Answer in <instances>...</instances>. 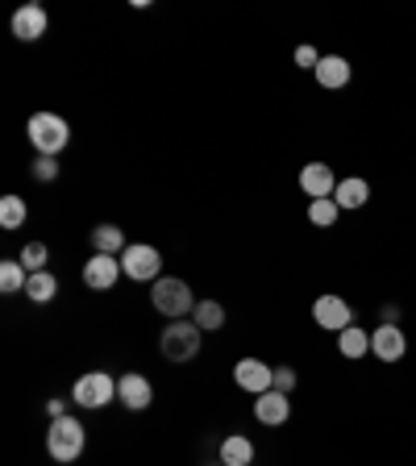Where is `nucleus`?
<instances>
[{"label": "nucleus", "instance_id": "1", "mask_svg": "<svg viewBox=\"0 0 416 466\" xmlns=\"http://www.w3.org/2000/svg\"><path fill=\"white\" fill-rule=\"evenodd\" d=\"M150 304H154V313L171 316V321H192L200 300L192 296V288H187L184 279L163 275V279H154V288H150Z\"/></svg>", "mask_w": 416, "mask_h": 466}, {"label": "nucleus", "instance_id": "2", "mask_svg": "<svg viewBox=\"0 0 416 466\" xmlns=\"http://www.w3.org/2000/svg\"><path fill=\"white\" fill-rule=\"evenodd\" d=\"M84 445H88L84 421H76V416L50 421V429H46V454L55 458V462H76V458L84 454Z\"/></svg>", "mask_w": 416, "mask_h": 466}, {"label": "nucleus", "instance_id": "3", "mask_svg": "<svg viewBox=\"0 0 416 466\" xmlns=\"http://www.w3.org/2000/svg\"><path fill=\"white\" fill-rule=\"evenodd\" d=\"M200 342H204V329H200L196 321H171V325L158 334V354L179 367V362H192V358L200 354Z\"/></svg>", "mask_w": 416, "mask_h": 466}, {"label": "nucleus", "instance_id": "4", "mask_svg": "<svg viewBox=\"0 0 416 466\" xmlns=\"http://www.w3.org/2000/svg\"><path fill=\"white\" fill-rule=\"evenodd\" d=\"M25 133H30L33 151L50 154V159H59V154L67 151V142H71V125H67L59 113H33L30 125H25Z\"/></svg>", "mask_w": 416, "mask_h": 466}, {"label": "nucleus", "instance_id": "5", "mask_svg": "<svg viewBox=\"0 0 416 466\" xmlns=\"http://www.w3.org/2000/svg\"><path fill=\"white\" fill-rule=\"evenodd\" d=\"M117 400V379H113L109 370H92V375H79L76 388H71V404L79 408H109Z\"/></svg>", "mask_w": 416, "mask_h": 466}, {"label": "nucleus", "instance_id": "6", "mask_svg": "<svg viewBox=\"0 0 416 466\" xmlns=\"http://www.w3.org/2000/svg\"><path fill=\"white\" fill-rule=\"evenodd\" d=\"M121 271H125V279L133 283H154L163 279V254H158V246H146V242H133V246H125V254H121Z\"/></svg>", "mask_w": 416, "mask_h": 466}, {"label": "nucleus", "instance_id": "7", "mask_svg": "<svg viewBox=\"0 0 416 466\" xmlns=\"http://www.w3.org/2000/svg\"><path fill=\"white\" fill-rule=\"evenodd\" d=\"M312 321H317L325 334H341V329L354 325V308H350V300H341V296L325 292V296L312 300Z\"/></svg>", "mask_w": 416, "mask_h": 466}, {"label": "nucleus", "instance_id": "8", "mask_svg": "<svg viewBox=\"0 0 416 466\" xmlns=\"http://www.w3.org/2000/svg\"><path fill=\"white\" fill-rule=\"evenodd\" d=\"M233 383L241 391H250V396H263V391L275 388V367H267L263 358H241L233 367Z\"/></svg>", "mask_w": 416, "mask_h": 466}, {"label": "nucleus", "instance_id": "9", "mask_svg": "<svg viewBox=\"0 0 416 466\" xmlns=\"http://www.w3.org/2000/svg\"><path fill=\"white\" fill-rule=\"evenodd\" d=\"M300 192H304L308 200H329V196L338 192V175H333V167L329 163H304V171H300Z\"/></svg>", "mask_w": 416, "mask_h": 466}, {"label": "nucleus", "instance_id": "10", "mask_svg": "<svg viewBox=\"0 0 416 466\" xmlns=\"http://www.w3.org/2000/svg\"><path fill=\"white\" fill-rule=\"evenodd\" d=\"M287 416H292V396H284V391H275V388L254 396V421L258 425L279 429V425H287Z\"/></svg>", "mask_w": 416, "mask_h": 466}, {"label": "nucleus", "instance_id": "11", "mask_svg": "<svg viewBox=\"0 0 416 466\" xmlns=\"http://www.w3.org/2000/svg\"><path fill=\"white\" fill-rule=\"evenodd\" d=\"M371 354L379 358V362H400V358L408 354V337L400 325H379L371 329Z\"/></svg>", "mask_w": 416, "mask_h": 466}, {"label": "nucleus", "instance_id": "12", "mask_svg": "<svg viewBox=\"0 0 416 466\" xmlns=\"http://www.w3.org/2000/svg\"><path fill=\"white\" fill-rule=\"evenodd\" d=\"M117 279H121V259L117 254H92V259L84 262V283H88L92 292H109Z\"/></svg>", "mask_w": 416, "mask_h": 466}, {"label": "nucleus", "instance_id": "13", "mask_svg": "<svg viewBox=\"0 0 416 466\" xmlns=\"http://www.w3.org/2000/svg\"><path fill=\"white\" fill-rule=\"evenodd\" d=\"M150 400H154V388H150V379L146 375H121L117 379V404H125L130 412H146L150 408Z\"/></svg>", "mask_w": 416, "mask_h": 466}, {"label": "nucleus", "instance_id": "14", "mask_svg": "<svg viewBox=\"0 0 416 466\" xmlns=\"http://www.w3.org/2000/svg\"><path fill=\"white\" fill-rule=\"evenodd\" d=\"M46 33V9L42 5H22L13 13V38L17 42H38Z\"/></svg>", "mask_w": 416, "mask_h": 466}, {"label": "nucleus", "instance_id": "15", "mask_svg": "<svg viewBox=\"0 0 416 466\" xmlns=\"http://www.w3.org/2000/svg\"><path fill=\"white\" fill-rule=\"evenodd\" d=\"M312 76H317V84L321 87H329V92H338V87H346L350 84V59H341V55H325L321 59V67L317 71H312Z\"/></svg>", "mask_w": 416, "mask_h": 466}, {"label": "nucleus", "instance_id": "16", "mask_svg": "<svg viewBox=\"0 0 416 466\" xmlns=\"http://www.w3.org/2000/svg\"><path fill=\"white\" fill-rule=\"evenodd\" d=\"M333 200H338V208H350V213H358V208H366V200H371V184H366V179H358V175H346V179H338V192H333Z\"/></svg>", "mask_w": 416, "mask_h": 466}, {"label": "nucleus", "instance_id": "17", "mask_svg": "<svg viewBox=\"0 0 416 466\" xmlns=\"http://www.w3.org/2000/svg\"><path fill=\"white\" fill-rule=\"evenodd\" d=\"M217 458H221V466H250L254 462V442L246 434H230L225 442H221Z\"/></svg>", "mask_w": 416, "mask_h": 466}, {"label": "nucleus", "instance_id": "18", "mask_svg": "<svg viewBox=\"0 0 416 466\" xmlns=\"http://www.w3.org/2000/svg\"><path fill=\"white\" fill-rule=\"evenodd\" d=\"M92 254H125V229L113 225V221H104V225L92 229Z\"/></svg>", "mask_w": 416, "mask_h": 466}, {"label": "nucleus", "instance_id": "19", "mask_svg": "<svg viewBox=\"0 0 416 466\" xmlns=\"http://www.w3.org/2000/svg\"><path fill=\"white\" fill-rule=\"evenodd\" d=\"M338 350H341V358L358 362V358L371 354V334H366V329H358V325L341 329V334H338Z\"/></svg>", "mask_w": 416, "mask_h": 466}, {"label": "nucleus", "instance_id": "20", "mask_svg": "<svg viewBox=\"0 0 416 466\" xmlns=\"http://www.w3.org/2000/svg\"><path fill=\"white\" fill-rule=\"evenodd\" d=\"M55 296H59V279L50 271H33L25 279V300L30 304H50Z\"/></svg>", "mask_w": 416, "mask_h": 466}, {"label": "nucleus", "instance_id": "21", "mask_svg": "<svg viewBox=\"0 0 416 466\" xmlns=\"http://www.w3.org/2000/svg\"><path fill=\"white\" fill-rule=\"evenodd\" d=\"M25 217H30V205H25L22 196H13V192H9L5 200H0V229H5V233L22 229Z\"/></svg>", "mask_w": 416, "mask_h": 466}, {"label": "nucleus", "instance_id": "22", "mask_svg": "<svg viewBox=\"0 0 416 466\" xmlns=\"http://www.w3.org/2000/svg\"><path fill=\"white\" fill-rule=\"evenodd\" d=\"M25 279H30V271H25L17 259H5V262H0V292H5V296L25 292Z\"/></svg>", "mask_w": 416, "mask_h": 466}, {"label": "nucleus", "instance_id": "23", "mask_svg": "<svg viewBox=\"0 0 416 466\" xmlns=\"http://www.w3.org/2000/svg\"><path fill=\"white\" fill-rule=\"evenodd\" d=\"M338 217H341V208H338V200L329 196V200H308V221L317 229H329V225H338Z\"/></svg>", "mask_w": 416, "mask_h": 466}, {"label": "nucleus", "instance_id": "24", "mask_svg": "<svg viewBox=\"0 0 416 466\" xmlns=\"http://www.w3.org/2000/svg\"><path fill=\"white\" fill-rule=\"evenodd\" d=\"M192 321H196L204 334H213V329H221L225 325V308H221L217 300H200L196 304V313H192Z\"/></svg>", "mask_w": 416, "mask_h": 466}, {"label": "nucleus", "instance_id": "25", "mask_svg": "<svg viewBox=\"0 0 416 466\" xmlns=\"http://www.w3.org/2000/svg\"><path fill=\"white\" fill-rule=\"evenodd\" d=\"M46 259H50V246L46 242H25V250L17 254V262H22L25 271H46Z\"/></svg>", "mask_w": 416, "mask_h": 466}, {"label": "nucleus", "instance_id": "26", "mask_svg": "<svg viewBox=\"0 0 416 466\" xmlns=\"http://www.w3.org/2000/svg\"><path fill=\"white\" fill-rule=\"evenodd\" d=\"M30 175L38 179V184H55L59 179V159H50V154H38L30 167Z\"/></svg>", "mask_w": 416, "mask_h": 466}, {"label": "nucleus", "instance_id": "27", "mask_svg": "<svg viewBox=\"0 0 416 466\" xmlns=\"http://www.w3.org/2000/svg\"><path fill=\"white\" fill-rule=\"evenodd\" d=\"M300 383V375L292 367H275V391H284V396H292Z\"/></svg>", "mask_w": 416, "mask_h": 466}, {"label": "nucleus", "instance_id": "28", "mask_svg": "<svg viewBox=\"0 0 416 466\" xmlns=\"http://www.w3.org/2000/svg\"><path fill=\"white\" fill-rule=\"evenodd\" d=\"M321 59L325 55H321L317 46H296V67H304V71H317Z\"/></svg>", "mask_w": 416, "mask_h": 466}, {"label": "nucleus", "instance_id": "29", "mask_svg": "<svg viewBox=\"0 0 416 466\" xmlns=\"http://www.w3.org/2000/svg\"><path fill=\"white\" fill-rule=\"evenodd\" d=\"M46 412H50V421H59V416H67V400H50V404H46Z\"/></svg>", "mask_w": 416, "mask_h": 466}, {"label": "nucleus", "instance_id": "30", "mask_svg": "<svg viewBox=\"0 0 416 466\" xmlns=\"http://www.w3.org/2000/svg\"><path fill=\"white\" fill-rule=\"evenodd\" d=\"M384 325H400V308H395V304L384 308Z\"/></svg>", "mask_w": 416, "mask_h": 466}]
</instances>
